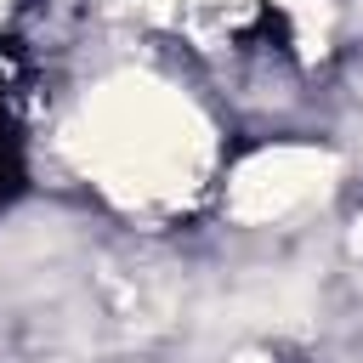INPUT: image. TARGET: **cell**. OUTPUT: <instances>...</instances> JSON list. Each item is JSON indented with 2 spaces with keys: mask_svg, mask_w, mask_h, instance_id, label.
Masks as SVG:
<instances>
[{
  "mask_svg": "<svg viewBox=\"0 0 363 363\" xmlns=\"http://www.w3.org/2000/svg\"><path fill=\"white\" fill-rule=\"evenodd\" d=\"M17 182H23V164H17V142L0 130V204L17 193Z\"/></svg>",
  "mask_w": 363,
  "mask_h": 363,
  "instance_id": "obj_1",
  "label": "cell"
}]
</instances>
